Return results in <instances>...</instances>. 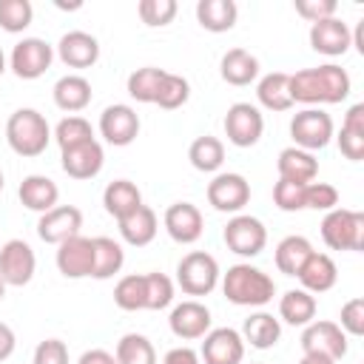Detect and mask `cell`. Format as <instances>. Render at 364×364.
<instances>
[{
	"label": "cell",
	"instance_id": "6da1fadb",
	"mask_svg": "<svg viewBox=\"0 0 364 364\" xmlns=\"http://www.w3.org/2000/svg\"><path fill=\"white\" fill-rule=\"evenodd\" d=\"M350 74L336 65V63H324L316 68H301L296 74H290V100L293 102H304V105H336L341 100L350 97Z\"/></svg>",
	"mask_w": 364,
	"mask_h": 364
},
{
	"label": "cell",
	"instance_id": "7a4b0ae2",
	"mask_svg": "<svg viewBox=\"0 0 364 364\" xmlns=\"http://www.w3.org/2000/svg\"><path fill=\"white\" fill-rule=\"evenodd\" d=\"M222 293L236 307H264L276 296V282L264 270L239 262L222 273Z\"/></svg>",
	"mask_w": 364,
	"mask_h": 364
},
{
	"label": "cell",
	"instance_id": "3957f363",
	"mask_svg": "<svg viewBox=\"0 0 364 364\" xmlns=\"http://www.w3.org/2000/svg\"><path fill=\"white\" fill-rule=\"evenodd\" d=\"M6 142L17 156H40L51 142V128L37 108H17L6 122Z\"/></svg>",
	"mask_w": 364,
	"mask_h": 364
},
{
	"label": "cell",
	"instance_id": "277c9868",
	"mask_svg": "<svg viewBox=\"0 0 364 364\" xmlns=\"http://www.w3.org/2000/svg\"><path fill=\"white\" fill-rule=\"evenodd\" d=\"M321 239L330 250H364V213L333 208L321 219Z\"/></svg>",
	"mask_w": 364,
	"mask_h": 364
},
{
	"label": "cell",
	"instance_id": "5b68a950",
	"mask_svg": "<svg viewBox=\"0 0 364 364\" xmlns=\"http://www.w3.org/2000/svg\"><path fill=\"white\" fill-rule=\"evenodd\" d=\"M219 279H222L219 262L205 250H191L176 264V284L182 287L185 296H208L216 290Z\"/></svg>",
	"mask_w": 364,
	"mask_h": 364
},
{
	"label": "cell",
	"instance_id": "8992f818",
	"mask_svg": "<svg viewBox=\"0 0 364 364\" xmlns=\"http://www.w3.org/2000/svg\"><path fill=\"white\" fill-rule=\"evenodd\" d=\"M333 117L321 108H304L299 114H293L290 119V136H293V145L301 148V151H321L330 145L333 139Z\"/></svg>",
	"mask_w": 364,
	"mask_h": 364
},
{
	"label": "cell",
	"instance_id": "52a82bcc",
	"mask_svg": "<svg viewBox=\"0 0 364 364\" xmlns=\"http://www.w3.org/2000/svg\"><path fill=\"white\" fill-rule=\"evenodd\" d=\"M225 245L230 253L236 256H245V259H253L264 250L267 245V228L262 225V219L256 216H247V213H236L228 225H225V233H222Z\"/></svg>",
	"mask_w": 364,
	"mask_h": 364
},
{
	"label": "cell",
	"instance_id": "ba28073f",
	"mask_svg": "<svg viewBox=\"0 0 364 364\" xmlns=\"http://www.w3.org/2000/svg\"><path fill=\"white\" fill-rule=\"evenodd\" d=\"M264 134V117L250 102H233L225 114V136L236 148H253Z\"/></svg>",
	"mask_w": 364,
	"mask_h": 364
},
{
	"label": "cell",
	"instance_id": "9c48e42d",
	"mask_svg": "<svg viewBox=\"0 0 364 364\" xmlns=\"http://www.w3.org/2000/svg\"><path fill=\"white\" fill-rule=\"evenodd\" d=\"M304 355H321L338 361L347 355V333L336 321H310L301 333Z\"/></svg>",
	"mask_w": 364,
	"mask_h": 364
},
{
	"label": "cell",
	"instance_id": "30bf717a",
	"mask_svg": "<svg viewBox=\"0 0 364 364\" xmlns=\"http://www.w3.org/2000/svg\"><path fill=\"white\" fill-rule=\"evenodd\" d=\"M51 60H54V48L40 40V37H23L14 48H11V71L20 77V80H37L43 77L48 68H51Z\"/></svg>",
	"mask_w": 364,
	"mask_h": 364
},
{
	"label": "cell",
	"instance_id": "8fae6325",
	"mask_svg": "<svg viewBox=\"0 0 364 364\" xmlns=\"http://www.w3.org/2000/svg\"><path fill=\"white\" fill-rule=\"evenodd\" d=\"M37 270V256L31 250L28 242L23 239H9L0 247V279L6 282V287H23L34 279Z\"/></svg>",
	"mask_w": 364,
	"mask_h": 364
},
{
	"label": "cell",
	"instance_id": "7c38bea8",
	"mask_svg": "<svg viewBox=\"0 0 364 364\" xmlns=\"http://www.w3.org/2000/svg\"><path fill=\"white\" fill-rule=\"evenodd\" d=\"M208 202L219 213H239L250 202V182L242 173H216L208 182Z\"/></svg>",
	"mask_w": 364,
	"mask_h": 364
},
{
	"label": "cell",
	"instance_id": "4fadbf2b",
	"mask_svg": "<svg viewBox=\"0 0 364 364\" xmlns=\"http://www.w3.org/2000/svg\"><path fill=\"white\" fill-rule=\"evenodd\" d=\"M199 358L205 364H242L245 361V341L242 333L233 327H210L202 336Z\"/></svg>",
	"mask_w": 364,
	"mask_h": 364
},
{
	"label": "cell",
	"instance_id": "5bb4252c",
	"mask_svg": "<svg viewBox=\"0 0 364 364\" xmlns=\"http://www.w3.org/2000/svg\"><path fill=\"white\" fill-rule=\"evenodd\" d=\"M100 134L108 145H117V148H125L136 139L139 134V117L131 105L125 102H117V105H108L102 114H100Z\"/></svg>",
	"mask_w": 364,
	"mask_h": 364
},
{
	"label": "cell",
	"instance_id": "9a60e30c",
	"mask_svg": "<svg viewBox=\"0 0 364 364\" xmlns=\"http://www.w3.org/2000/svg\"><path fill=\"white\" fill-rule=\"evenodd\" d=\"M80 228H82V210L74 205H57L48 213H40L37 236L46 245H63L65 239L77 236Z\"/></svg>",
	"mask_w": 364,
	"mask_h": 364
},
{
	"label": "cell",
	"instance_id": "2e32d148",
	"mask_svg": "<svg viewBox=\"0 0 364 364\" xmlns=\"http://www.w3.org/2000/svg\"><path fill=\"white\" fill-rule=\"evenodd\" d=\"M57 270L65 279H85L94 270V239L77 233L57 245Z\"/></svg>",
	"mask_w": 364,
	"mask_h": 364
},
{
	"label": "cell",
	"instance_id": "e0dca14e",
	"mask_svg": "<svg viewBox=\"0 0 364 364\" xmlns=\"http://www.w3.org/2000/svg\"><path fill=\"white\" fill-rule=\"evenodd\" d=\"M353 46V31L341 17L310 23V48L324 57H341Z\"/></svg>",
	"mask_w": 364,
	"mask_h": 364
},
{
	"label": "cell",
	"instance_id": "ac0fdd59",
	"mask_svg": "<svg viewBox=\"0 0 364 364\" xmlns=\"http://www.w3.org/2000/svg\"><path fill=\"white\" fill-rule=\"evenodd\" d=\"M162 225L168 230V236L179 245H193L199 242L202 230H205V219H202V210L191 202H173L165 216H162Z\"/></svg>",
	"mask_w": 364,
	"mask_h": 364
},
{
	"label": "cell",
	"instance_id": "d6986e66",
	"mask_svg": "<svg viewBox=\"0 0 364 364\" xmlns=\"http://www.w3.org/2000/svg\"><path fill=\"white\" fill-rule=\"evenodd\" d=\"M210 310L202 304V301H196V299H188V301H182V304H176L173 310H171V316H168V327H171V333L176 336V338H182V341H193V338H202L208 330H210Z\"/></svg>",
	"mask_w": 364,
	"mask_h": 364
},
{
	"label": "cell",
	"instance_id": "ffe728a7",
	"mask_svg": "<svg viewBox=\"0 0 364 364\" xmlns=\"http://www.w3.org/2000/svg\"><path fill=\"white\" fill-rule=\"evenodd\" d=\"M60 165L71 179H94L105 165V151L97 139L60 151Z\"/></svg>",
	"mask_w": 364,
	"mask_h": 364
},
{
	"label": "cell",
	"instance_id": "44dd1931",
	"mask_svg": "<svg viewBox=\"0 0 364 364\" xmlns=\"http://www.w3.org/2000/svg\"><path fill=\"white\" fill-rule=\"evenodd\" d=\"M57 57L68 68H91L100 60V43L88 31H65L57 43Z\"/></svg>",
	"mask_w": 364,
	"mask_h": 364
},
{
	"label": "cell",
	"instance_id": "7402d4cb",
	"mask_svg": "<svg viewBox=\"0 0 364 364\" xmlns=\"http://www.w3.org/2000/svg\"><path fill=\"white\" fill-rule=\"evenodd\" d=\"M296 279L301 282V290L318 296V293L333 290V284L338 282V267L327 253H316L313 250L307 256V262L301 264V270L296 273Z\"/></svg>",
	"mask_w": 364,
	"mask_h": 364
},
{
	"label": "cell",
	"instance_id": "603a6c76",
	"mask_svg": "<svg viewBox=\"0 0 364 364\" xmlns=\"http://www.w3.org/2000/svg\"><path fill=\"white\" fill-rule=\"evenodd\" d=\"M17 196H20V202H23L28 210H34V213H48L51 208H57L60 188H57V182L48 179V176L31 173V176H26V179L20 182Z\"/></svg>",
	"mask_w": 364,
	"mask_h": 364
},
{
	"label": "cell",
	"instance_id": "cb8c5ba5",
	"mask_svg": "<svg viewBox=\"0 0 364 364\" xmlns=\"http://www.w3.org/2000/svg\"><path fill=\"white\" fill-rule=\"evenodd\" d=\"M279 338H282V321L273 313L256 310L242 324V341L250 344L253 350H270L279 344Z\"/></svg>",
	"mask_w": 364,
	"mask_h": 364
},
{
	"label": "cell",
	"instance_id": "d4e9b609",
	"mask_svg": "<svg viewBox=\"0 0 364 364\" xmlns=\"http://www.w3.org/2000/svg\"><path fill=\"white\" fill-rule=\"evenodd\" d=\"M276 165H279V179H287V182L307 185V182H316L318 176V159L310 151H301L296 145L284 148Z\"/></svg>",
	"mask_w": 364,
	"mask_h": 364
},
{
	"label": "cell",
	"instance_id": "484cf974",
	"mask_svg": "<svg viewBox=\"0 0 364 364\" xmlns=\"http://www.w3.org/2000/svg\"><path fill=\"white\" fill-rule=\"evenodd\" d=\"M117 225H119V236H122L128 245H134V247H145V245H151L154 236H156V230H159L156 213H154L148 205H139L134 213L122 216Z\"/></svg>",
	"mask_w": 364,
	"mask_h": 364
},
{
	"label": "cell",
	"instance_id": "4316f807",
	"mask_svg": "<svg viewBox=\"0 0 364 364\" xmlns=\"http://www.w3.org/2000/svg\"><path fill=\"white\" fill-rule=\"evenodd\" d=\"M51 94H54V105L60 111L77 114L91 102V82L82 74H65V77H60L54 82Z\"/></svg>",
	"mask_w": 364,
	"mask_h": 364
},
{
	"label": "cell",
	"instance_id": "83f0119b",
	"mask_svg": "<svg viewBox=\"0 0 364 364\" xmlns=\"http://www.w3.org/2000/svg\"><path fill=\"white\" fill-rule=\"evenodd\" d=\"M139 205H142V193H139V188H136L131 179H114V182H108L105 191H102V208H105V213H111L117 222H119L122 216L134 213Z\"/></svg>",
	"mask_w": 364,
	"mask_h": 364
},
{
	"label": "cell",
	"instance_id": "f1b7e54d",
	"mask_svg": "<svg viewBox=\"0 0 364 364\" xmlns=\"http://www.w3.org/2000/svg\"><path fill=\"white\" fill-rule=\"evenodd\" d=\"M236 17H239V6L233 0H199L196 3V20L205 31H213V34L230 31L236 26Z\"/></svg>",
	"mask_w": 364,
	"mask_h": 364
},
{
	"label": "cell",
	"instance_id": "f546056e",
	"mask_svg": "<svg viewBox=\"0 0 364 364\" xmlns=\"http://www.w3.org/2000/svg\"><path fill=\"white\" fill-rule=\"evenodd\" d=\"M219 74L228 85H250L259 77V60L245 48H230L219 63Z\"/></svg>",
	"mask_w": 364,
	"mask_h": 364
},
{
	"label": "cell",
	"instance_id": "4dcf8cb0",
	"mask_svg": "<svg viewBox=\"0 0 364 364\" xmlns=\"http://www.w3.org/2000/svg\"><path fill=\"white\" fill-rule=\"evenodd\" d=\"M256 100L267 111H287V108H293V100H290V74H284V71L264 74L259 80V85H256Z\"/></svg>",
	"mask_w": 364,
	"mask_h": 364
},
{
	"label": "cell",
	"instance_id": "1f68e13d",
	"mask_svg": "<svg viewBox=\"0 0 364 364\" xmlns=\"http://www.w3.org/2000/svg\"><path fill=\"white\" fill-rule=\"evenodd\" d=\"M279 318L293 327H307L310 321H316V296L301 287L287 290L279 299Z\"/></svg>",
	"mask_w": 364,
	"mask_h": 364
},
{
	"label": "cell",
	"instance_id": "d6a6232c",
	"mask_svg": "<svg viewBox=\"0 0 364 364\" xmlns=\"http://www.w3.org/2000/svg\"><path fill=\"white\" fill-rule=\"evenodd\" d=\"M310 253H313L310 239L293 233V236H284V239L276 245V256H273V259H276L279 273H284V276H296V273L301 270V264L307 262Z\"/></svg>",
	"mask_w": 364,
	"mask_h": 364
},
{
	"label": "cell",
	"instance_id": "836d02e7",
	"mask_svg": "<svg viewBox=\"0 0 364 364\" xmlns=\"http://www.w3.org/2000/svg\"><path fill=\"white\" fill-rule=\"evenodd\" d=\"M125 264V250L119 242L111 236H94V270L91 279H111L122 270Z\"/></svg>",
	"mask_w": 364,
	"mask_h": 364
},
{
	"label": "cell",
	"instance_id": "e575fe53",
	"mask_svg": "<svg viewBox=\"0 0 364 364\" xmlns=\"http://www.w3.org/2000/svg\"><path fill=\"white\" fill-rule=\"evenodd\" d=\"M188 159H191V165H193L196 171H202V173H216V171L222 168V162H225V145H222V139H216V136H210V134L196 136V139L191 142V148H188Z\"/></svg>",
	"mask_w": 364,
	"mask_h": 364
},
{
	"label": "cell",
	"instance_id": "d590c367",
	"mask_svg": "<svg viewBox=\"0 0 364 364\" xmlns=\"http://www.w3.org/2000/svg\"><path fill=\"white\" fill-rule=\"evenodd\" d=\"M114 358H117V364H156V350H154V344H151L148 336H142V333H125L117 341Z\"/></svg>",
	"mask_w": 364,
	"mask_h": 364
},
{
	"label": "cell",
	"instance_id": "8d00e7d4",
	"mask_svg": "<svg viewBox=\"0 0 364 364\" xmlns=\"http://www.w3.org/2000/svg\"><path fill=\"white\" fill-rule=\"evenodd\" d=\"M114 304L119 310H145V273H131L122 276L114 287Z\"/></svg>",
	"mask_w": 364,
	"mask_h": 364
},
{
	"label": "cell",
	"instance_id": "74e56055",
	"mask_svg": "<svg viewBox=\"0 0 364 364\" xmlns=\"http://www.w3.org/2000/svg\"><path fill=\"white\" fill-rule=\"evenodd\" d=\"M162 77H165V68H156V65L136 68L128 77V94H131V100H136V102H154Z\"/></svg>",
	"mask_w": 364,
	"mask_h": 364
},
{
	"label": "cell",
	"instance_id": "f35d334b",
	"mask_svg": "<svg viewBox=\"0 0 364 364\" xmlns=\"http://www.w3.org/2000/svg\"><path fill=\"white\" fill-rule=\"evenodd\" d=\"M54 139H57L60 151H65V148L91 142V139H94V128H91V122H88L85 117L71 114V117H63V119L57 122V128H54Z\"/></svg>",
	"mask_w": 364,
	"mask_h": 364
},
{
	"label": "cell",
	"instance_id": "ab89813d",
	"mask_svg": "<svg viewBox=\"0 0 364 364\" xmlns=\"http://www.w3.org/2000/svg\"><path fill=\"white\" fill-rule=\"evenodd\" d=\"M188 97H191V85H188V80H185L182 74H171V71H165L154 105H159V108H165V111H173V108H182V105L188 102Z\"/></svg>",
	"mask_w": 364,
	"mask_h": 364
},
{
	"label": "cell",
	"instance_id": "60d3db41",
	"mask_svg": "<svg viewBox=\"0 0 364 364\" xmlns=\"http://www.w3.org/2000/svg\"><path fill=\"white\" fill-rule=\"evenodd\" d=\"M34 6L28 0H0V28L9 34H20L31 26Z\"/></svg>",
	"mask_w": 364,
	"mask_h": 364
},
{
	"label": "cell",
	"instance_id": "b9f144b4",
	"mask_svg": "<svg viewBox=\"0 0 364 364\" xmlns=\"http://www.w3.org/2000/svg\"><path fill=\"white\" fill-rule=\"evenodd\" d=\"M173 301V282L165 273H145V310H165Z\"/></svg>",
	"mask_w": 364,
	"mask_h": 364
},
{
	"label": "cell",
	"instance_id": "7bdbcfd3",
	"mask_svg": "<svg viewBox=\"0 0 364 364\" xmlns=\"http://www.w3.org/2000/svg\"><path fill=\"white\" fill-rule=\"evenodd\" d=\"M176 0H139L136 6V14L145 26L156 28V26H168L173 17H176Z\"/></svg>",
	"mask_w": 364,
	"mask_h": 364
},
{
	"label": "cell",
	"instance_id": "ee69618b",
	"mask_svg": "<svg viewBox=\"0 0 364 364\" xmlns=\"http://www.w3.org/2000/svg\"><path fill=\"white\" fill-rule=\"evenodd\" d=\"M273 205H276L279 210H284V213L304 210V185L279 179V182L273 185Z\"/></svg>",
	"mask_w": 364,
	"mask_h": 364
},
{
	"label": "cell",
	"instance_id": "f6af8a7d",
	"mask_svg": "<svg viewBox=\"0 0 364 364\" xmlns=\"http://www.w3.org/2000/svg\"><path fill=\"white\" fill-rule=\"evenodd\" d=\"M304 208L330 213L333 208H338V191L330 182H307L304 185Z\"/></svg>",
	"mask_w": 364,
	"mask_h": 364
},
{
	"label": "cell",
	"instance_id": "bcb514c9",
	"mask_svg": "<svg viewBox=\"0 0 364 364\" xmlns=\"http://www.w3.org/2000/svg\"><path fill=\"white\" fill-rule=\"evenodd\" d=\"M341 321H336L347 336H364V299L355 296L341 307Z\"/></svg>",
	"mask_w": 364,
	"mask_h": 364
},
{
	"label": "cell",
	"instance_id": "7dc6e473",
	"mask_svg": "<svg viewBox=\"0 0 364 364\" xmlns=\"http://www.w3.org/2000/svg\"><path fill=\"white\" fill-rule=\"evenodd\" d=\"M31 364H68V347L60 338H46L34 347Z\"/></svg>",
	"mask_w": 364,
	"mask_h": 364
},
{
	"label": "cell",
	"instance_id": "c3c4849f",
	"mask_svg": "<svg viewBox=\"0 0 364 364\" xmlns=\"http://www.w3.org/2000/svg\"><path fill=\"white\" fill-rule=\"evenodd\" d=\"M338 3L336 0H296V14H301L307 23H318L327 17H336Z\"/></svg>",
	"mask_w": 364,
	"mask_h": 364
},
{
	"label": "cell",
	"instance_id": "681fc988",
	"mask_svg": "<svg viewBox=\"0 0 364 364\" xmlns=\"http://www.w3.org/2000/svg\"><path fill=\"white\" fill-rule=\"evenodd\" d=\"M336 139H338V151H341L350 162H361V156H364V134H355V131L341 128Z\"/></svg>",
	"mask_w": 364,
	"mask_h": 364
},
{
	"label": "cell",
	"instance_id": "f907efd6",
	"mask_svg": "<svg viewBox=\"0 0 364 364\" xmlns=\"http://www.w3.org/2000/svg\"><path fill=\"white\" fill-rule=\"evenodd\" d=\"M162 364H202V358H199V353L193 350V347H173V350H168L165 353V358H162Z\"/></svg>",
	"mask_w": 364,
	"mask_h": 364
},
{
	"label": "cell",
	"instance_id": "816d5d0a",
	"mask_svg": "<svg viewBox=\"0 0 364 364\" xmlns=\"http://www.w3.org/2000/svg\"><path fill=\"white\" fill-rule=\"evenodd\" d=\"M341 128H347V131H355V134H364V102H355V105H350V111L344 114V122H341Z\"/></svg>",
	"mask_w": 364,
	"mask_h": 364
},
{
	"label": "cell",
	"instance_id": "f5cc1de1",
	"mask_svg": "<svg viewBox=\"0 0 364 364\" xmlns=\"http://www.w3.org/2000/svg\"><path fill=\"white\" fill-rule=\"evenodd\" d=\"M77 364H117V358H114V353H108L102 347H94V350H85L77 358Z\"/></svg>",
	"mask_w": 364,
	"mask_h": 364
},
{
	"label": "cell",
	"instance_id": "db71d44e",
	"mask_svg": "<svg viewBox=\"0 0 364 364\" xmlns=\"http://www.w3.org/2000/svg\"><path fill=\"white\" fill-rule=\"evenodd\" d=\"M14 347H17V336H14V330H11L9 324L0 321V361H6V358L14 353Z\"/></svg>",
	"mask_w": 364,
	"mask_h": 364
},
{
	"label": "cell",
	"instance_id": "11a10c76",
	"mask_svg": "<svg viewBox=\"0 0 364 364\" xmlns=\"http://www.w3.org/2000/svg\"><path fill=\"white\" fill-rule=\"evenodd\" d=\"M299 364H336V361H330V358H321V355H304Z\"/></svg>",
	"mask_w": 364,
	"mask_h": 364
},
{
	"label": "cell",
	"instance_id": "9f6ffc18",
	"mask_svg": "<svg viewBox=\"0 0 364 364\" xmlns=\"http://www.w3.org/2000/svg\"><path fill=\"white\" fill-rule=\"evenodd\" d=\"M3 71H6V54H3V48H0V77H3Z\"/></svg>",
	"mask_w": 364,
	"mask_h": 364
},
{
	"label": "cell",
	"instance_id": "6f0895ef",
	"mask_svg": "<svg viewBox=\"0 0 364 364\" xmlns=\"http://www.w3.org/2000/svg\"><path fill=\"white\" fill-rule=\"evenodd\" d=\"M3 299H6V282L0 279V301H3Z\"/></svg>",
	"mask_w": 364,
	"mask_h": 364
},
{
	"label": "cell",
	"instance_id": "680465c9",
	"mask_svg": "<svg viewBox=\"0 0 364 364\" xmlns=\"http://www.w3.org/2000/svg\"><path fill=\"white\" fill-rule=\"evenodd\" d=\"M3 185H6V179H3V171H0V191H3Z\"/></svg>",
	"mask_w": 364,
	"mask_h": 364
}]
</instances>
